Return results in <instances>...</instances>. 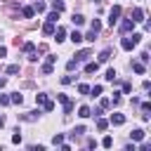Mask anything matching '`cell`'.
<instances>
[{
  "label": "cell",
  "mask_w": 151,
  "mask_h": 151,
  "mask_svg": "<svg viewBox=\"0 0 151 151\" xmlns=\"http://www.w3.org/2000/svg\"><path fill=\"white\" fill-rule=\"evenodd\" d=\"M139 40H142V33H132L130 38H123V40H120V47L130 52V50H134V47H137V42H139Z\"/></svg>",
  "instance_id": "cell-1"
},
{
  "label": "cell",
  "mask_w": 151,
  "mask_h": 151,
  "mask_svg": "<svg viewBox=\"0 0 151 151\" xmlns=\"http://www.w3.org/2000/svg\"><path fill=\"white\" fill-rule=\"evenodd\" d=\"M120 12H123V9H120V5H113V7H111V12H109V26H111V28L118 24V17H120Z\"/></svg>",
  "instance_id": "cell-2"
},
{
  "label": "cell",
  "mask_w": 151,
  "mask_h": 151,
  "mask_svg": "<svg viewBox=\"0 0 151 151\" xmlns=\"http://www.w3.org/2000/svg\"><path fill=\"white\" fill-rule=\"evenodd\" d=\"M24 52H26L28 61H35V59H38V52H35V45H33V42H24Z\"/></svg>",
  "instance_id": "cell-3"
},
{
  "label": "cell",
  "mask_w": 151,
  "mask_h": 151,
  "mask_svg": "<svg viewBox=\"0 0 151 151\" xmlns=\"http://www.w3.org/2000/svg\"><path fill=\"white\" fill-rule=\"evenodd\" d=\"M57 101L64 104V113H71V111H73V101H71L66 94H57Z\"/></svg>",
  "instance_id": "cell-4"
},
{
  "label": "cell",
  "mask_w": 151,
  "mask_h": 151,
  "mask_svg": "<svg viewBox=\"0 0 151 151\" xmlns=\"http://www.w3.org/2000/svg\"><path fill=\"white\" fill-rule=\"evenodd\" d=\"M123 123H125V116H123V113H111L109 125H123Z\"/></svg>",
  "instance_id": "cell-5"
},
{
  "label": "cell",
  "mask_w": 151,
  "mask_h": 151,
  "mask_svg": "<svg viewBox=\"0 0 151 151\" xmlns=\"http://www.w3.org/2000/svg\"><path fill=\"white\" fill-rule=\"evenodd\" d=\"M144 134H146V132H144L142 127H134V130L130 132V139H132V142H142V139H144Z\"/></svg>",
  "instance_id": "cell-6"
},
{
  "label": "cell",
  "mask_w": 151,
  "mask_h": 151,
  "mask_svg": "<svg viewBox=\"0 0 151 151\" xmlns=\"http://www.w3.org/2000/svg\"><path fill=\"white\" fill-rule=\"evenodd\" d=\"M130 17H132V21H134V24H139V21H144V12H142V9H139V7H134V9H132V14H130Z\"/></svg>",
  "instance_id": "cell-7"
},
{
  "label": "cell",
  "mask_w": 151,
  "mask_h": 151,
  "mask_svg": "<svg viewBox=\"0 0 151 151\" xmlns=\"http://www.w3.org/2000/svg\"><path fill=\"white\" fill-rule=\"evenodd\" d=\"M90 57H92V52H90V50H80V52H78V54H76V61H78V64H80V61H87V59H90Z\"/></svg>",
  "instance_id": "cell-8"
},
{
  "label": "cell",
  "mask_w": 151,
  "mask_h": 151,
  "mask_svg": "<svg viewBox=\"0 0 151 151\" xmlns=\"http://www.w3.org/2000/svg\"><path fill=\"white\" fill-rule=\"evenodd\" d=\"M52 35H54V40H57V42H61V40H66V31H64L61 26H59V28H54V33H52Z\"/></svg>",
  "instance_id": "cell-9"
},
{
  "label": "cell",
  "mask_w": 151,
  "mask_h": 151,
  "mask_svg": "<svg viewBox=\"0 0 151 151\" xmlns=\"http://www.w3.org/2000/svg\"><path fill=\"white\" fill-rule=\"evenodd\" d=\"M99 71V61H87L85 64V73H97Z\"/></svg>",
  "instance_id": "cell-10"
},
{
  "label": "cell",
  "mask_w": 151,
  "mask_h": 151,
  "mask_svg": "<svg viewBox=\"0 0 151 151\" xmlns=\"http://www.w3.org/2000/svg\"><path fill=\"white\" fill-rule=\"evenodd\" d=\"M33 14H35V9H33V7H28V5H26V7H21V17H24V19H31Z\"/></svg>",
  "instance_id": "cell-11"
},
{
  "label": "cell",
  "mask_w": 151,
  "mask_h": 151,
  "mask_svg": "<svg viewBox=\"0 0 151 151\" xmlns=\"http://www.w3.org/2000/svg\"><path fill=\"white\" fill-rule=\"evenodd\" d=\"M132 26H134V21H132V19H125V21L120 24V31L127 33V31H132Z\"/></svg>",
  "instance_id": "cell-12"
},
{
  "label": "cell",
  "mask_w": 151,
  "mask_h": 151,
  "mask_svg": "<svg viewBox=\"0 0 151 151\" xmlns=\"http://www.w3.org/2000/svg\"><path fill=\"white\" fill-rule=\"evenodd\" d=\"M42 33H45V35H52V33H54V24H52V21H45V24H42Z\"/></svg>",
  "instance_id": "cell-13"
},
{
  "label": "cell",
  "mask_w": 151,
  "mask_h": 151,
  "mask_svg": "<svg viewBox=\"0 0 151 151\" xmlns=\"http://www.w3.org/2000/svg\"><path fill=\"white\" fill-rule=\"evenodd\" d=\"M71 42H73V45H80V42H83V33H80V31H73V33H71Z\"/></svg>",
  "instance_id": "cell-14"
},
{
  "label": "cell",
  "mask_w": 151,
  "mask_h": 151,
  "mask_svg": "<svg viewBox=\"0 0 151 151\" xmlns=\"http://www.w3.org/2000/svg\"><path fill=\"white\" fill-rule=\"evenodd\" d=\"M78 116H80V118H90V116H92V109H90V106H80V109H78Z\"/></svg>",
  "instance_id": "cell-15"
},
{
  "label": "cell",
  "mask_w": 151,
  "mask_h": 151,
  "mask_svg": "<svg viewBox=\"0 0 151 151\" xmlns=\"http://www.w3.org/2000/svg\"><path fill=\"white\" fill-rule=\"evenodd\" d=\"M111 59V50L106 47V50H101V54H99V64H104V61H109Z\"/></svg>",
  "instance_id": "cell-16"
},
{
  "label": "cell",
  "mask_w": 151,
  "mask_h": 151,
  "mask_svg": "<svg viewBox=\"0 0 151 151\" xmlns=\"http://www.w3.org/2000/svg\"><path fill=\"white\" fill-rule=\"evenodd\" d=\"M40 71H42V73H45V76H52V71H54V64H50V61H45V64H42V68H40Z\"/></svg>",
  "instance_id": "cell-17"
},
{
  "label": "cell",
  "mask_w": 151,
  "mask_h": 151,
  "mask_svg": "<svg viewBox=\"0 0 151 151\" xmlns=\"http://www.w3.org/2000/svg\"><path fill=\"white\" fill-rule=\"evenodd\" d=\"M71 21H73V26H83V24H85V17H83V14H73Z\"/></svg>",
  "instance_id": "cell-18"
},
{
  "label": "cell",
  "mask_w": 151,
  "mask_h": 151,
  "mask_svg": "<svg viewBox=\"0 0 151 151\" xmlns=\"http://www.w3.org/2000/svg\"><path fill=\"white\" fill-rule=\"evenodd\" d=\"M132 71H134V73H144L146 68H144V64H142V61H132Z\"/></svg>",
  "instance_id": "cell-19"
},
{
  "label": "cell",
  "mask_w": 151,
  "mask_h": 151,
  "mask_svg": "<svg viewBox=\"0 0 151 151\" xmlns=\"http://www.w3.org/2000/svg\"><path fill=\"white\" fill-rule=\"evenodd\" d=\"M9 101H12V104H24V97H21L19 92H12V97H9Z\"/></svg>",
  "instance_id": "cell-20"
},
{
  "label": "cell",
  "mask_w": 151,
  "mask_h": 151,
  "mask_svg": "<svg viewBox=\"0 0 151 151\" xmlns=\"http://www.w3.org/2000/svg\"><path fill=\"white\" fill-rule=\"evenodd\" d=\"M90 31H94V33H99V31H101V21H99V19H94V21L90 24Z\"/></svg>",
  "instance_id": "cell-21"
},
{
  "label": "cell",
  "mask_w": 151,
  "mask_h": 151,
  "mask_svg": "<svg viewBox=\"0 0 151 151\" xmlns=\"http://www.w3.org/2000/svg\"><path fill=\"white\" fill-rule=\"evenodd\" d=\"M19 71H21V68H19V64H9V66H7V73H9V76H17Z\"/></svg>",
  "instance_id": "cell-22"
},
{
  "label": "cell",
  "mask_w": 151,
  "mask_h": 151,
  "mask_svg": "<svg viewBox=\"0 0 151 151\" xmlns=\"http://www.w3.org/2000/svg\"><path fill=\"white\" fill-rule=\"evenodd\" d=\"M101 92H104V87H101V85H94V87H90V94H92V97H99Z\"/></svg>",
  "instance_id": "cell-23"
},
{
  "label": "cell",
  "mask_w": 151,
  "mask_h": 151,
  "mask_svg": "<svg viewBox=\"0 0 151 151\" xmlns=\"http://www.w3.org/2000/svg\"><path fill=\"white\" fill-rule=\"evenodd\" d=\"M45 101H47V94H45V92H40V94H35V104H38V106H42Z\"/></svg>",
  "instance_id": "cell-24"
},
{
  "label": "cell",
  "mask_w": 151,
  "mask_h": 151,
  "mask_svg": "<svg viewBox=\"0 0 151 151\" xmlns=\"http://www.w3.org/2000/svg\"><path fill=\"white\" fill-rule=\"evenodd\" d=\"M109 127V120L106 118H97V130H106Z\"/></svg>",
  "instance_id": "cell-25"
},
{
  "label": "cell",
  "mask_w": 151,
  "mask_h": 151,
  "mask_svg": "<svg viewBox=\"0 0 151 151\" xmlns=\"http://www.w3.org/2000/svg\"><path fill=\"white\" fill-rule=\"evenodd\" d=\"M101 146H104V149H111V146H113V137H109V134H106V137L101 139Z\"/></svg>",
  "instance_id": "cell-26"
},
{
  "label": "cell",
  "mask_w": 151,
  "mask_h": 151,
  "mask_svg": "<svg viewBox=\"0 0 151 151\" xmlns=\"http://www.w3.org/2000/svg\"><path fill=\"white\" fill-rule=\"evenodd\" d=\"M52 9H57V12H64V0H52Z\"/></svg>",
  "instance_id": "cell-27"
},
{
  "label": "cell",
  "mask_w": 151,
  "mask_h": 151,
  "mask_svg": "<svg viewBox=\"0 0 151 151\" xmlns=\"http://www.w3.org/2000/svg\"><path fill=\"white\" fill-rule=\"evenodd\" d=\"M57 19H59V12H57V9H52V12L47 14V21H52V24H57Z\"/></svg>",
  "instance_id": "cell-28"
},
{
  "label": "cell",
  "mask_w": 151,
  "mask_h": 151,
  "mask_svg": "<svg viewBox=\"0 0 151 151\" xmlns=\"http://www.w3.org/2000/svg\"><path fill=\"white\" fill-rule=\"evenodd\" d=\"M116 76H118V73H116V68H109V71H106V76H104V78H106V80H111V83H113V80H116Z\"/></svg>",
  "instance_id": "cell-29"
},
{
  "label": "cell",
  "mask_w": 151,
  "mask_h": 151,
  "mask_svg": "<svg viewBox=\"0 0 151 151\" xmlns=\"http://www.w3.org/2000/svg\"><path fill=\"white\" fill-rule=\"evenodd\" d=\"M78 92H80V94H90V85L80 83V85H78Z\"/></svg>",
  "instance_id": "cell-30"
},
{
  "label": "cell",
  "mask_w": 151,
  "mask_h": 151,
  "mask_svg": "<svg viewBox=\"0 0 151 151\" xmlns=\"http://www.w3.org/2000/svg\"><path fill=\"white\" fill-rule=\"evenodd\" d=\"M83 40H90V42H94V40H97V33H94V31H90L87 35H83Z\"/></svg>",
  "instance_id": "cell-31"
},
{
  "label": "cell",
  "mask_w": 151,
  "mask_h": 151,
  "mask_svg": "<svg viewBox=\"0 0 151 151\" xmlns=\"http://www.w3.org/2000/svg\"><path fill=\"white\" fill-rule=\"evenodd\" d=\"M61 142H64V134H54V137H52V144H54V146H59Z\"/></svg>",
  "instance_id": "cell-32"
},
{
  "label": "cell",
  "mask_w": 151,
  "mask_h": 151,
  "mask_svg": "<svg viewBox=\"0 0 151 151\" xmlns=\"http://www.w3.org/2000/svg\"><path fill=\"white\" fill-rule=\"evenodd\" d=\"M33 9H35V12H45V2H40V0H38V2L33 5Z\"/></svg>",
  "instance_id": "cell-33"
},
{
  "label": "cell",
  "mask_w": 151,
  "mask_h": 151,
  "mask_svg": "<svg viewBox=\"0 0 151 151\" xmlns=\"http://www.w3.org/2000/svg\"><path fill=\"white\" fill-rule=\"evenodd\" d=\"M42 109H45V111H54V101H50V99H47V101L42 104Z\"/></svg>",
  "instance_id": "cell-34"
},
{
  "label": "cell",
  "mask_w": 151,
  "mask_h": 151,
  "mask_svg": "<svg viewBox=\"0 0 151 151\" xmlns=\"http://www.w3.org/2000/svg\"><path fill=\"white\" fill-rule=\"evenodd\" d=\"M83 132H85V125H76V127H73V132H71V134H83Z\"/></svg>",
  "instance_id": "cell-35"
},
{
  "label": "cell",
  "mask_w": 151,
  "mask_h": 151,
  "mask_svg": "<svg viewBox=\"0 0 151 151\" xmlns=\"http://www.w3.org/2000/svg\"><path fill=\"white\" fill-rule=\"evenodd\" d=\"M0 104H2V106H9L12 101H9V97H7V94H0Z\"/></svg>",
  "instance_id": "cell-36"
},
{
  "label": "cell",
  "mask_w": 151,
  "mask_h": 151,
  "mask_svg": "<svg viewBox=\"0 0 151 151\" xmlns=\"http://www.w3.org/2000/svg\"><path fill=\"white\" fill-rule=\"evenodd\" d=\"M66 68H68V71H73V68H78V61H76V59H71V61L66 64Z\"/></svg>",
  "instance_id": "cell-37"
},
{
  "label": "cell",
  "mask_w": 151,
  "mask_h": 151,
  "mask_svg": "<svg viewBox=\"0 0 151 151\" xmlns=\"http://www.w3.org/2000/svg\"><path fill=\"white\" fill-rule=\"evenodd\" d=\"M71 83H73V76H64L61 78V85H71Z\"/></svg>",
  "instance_id": "cell-38"
},
{
  "label": "cell",
  "mask_w": 151,
  "mask_h": 151,
  "mask_svg": "<svg viewBox=\"0 0 151 151\" xmlns=\"http://www.w3.org/2000/svg\"><path fill=\"white\" fill-rule=\"evenodd\" d=\"M99 106H101V109H109V106H111V99H106V97H104V99L99 101Z\"/></svg>",
  "instance_id": "cell-39"
},
{
  "label": "cell",
  "mask_w": 151,
  "mask_h": 151,
  "mask_svg": "<svg viewBox=\"0 0 151 151\" xmlns=\"http://www.w3.org/2000/svg\"><path fill=\"white\" fill-rule=\"evenodd\" d=\"M12 142H14V144H19V142H21V134H19V130H14V134H12Z\"/></svg>",
  "instance_id": "cell-40"
},
{
  "label": "cell",
  "mask_w": 151,
  "mask_h": 151,
  "mask_svg": "<svg viewBox=\"0 0 151 151\" xmlns=\"http://www.w3.org/2000/svg\"><path fill=\"white\" fill-rule=\"evenodd\" d=\"M139 61L146 64V61H149V52H142V54H139Z\"/></svg>",
  "instance_id": "cell-41"
},
{
  "label": "cell",
  "mask_w": 151,
  "mask_h": 151,
  "mask_svg": "<svg viewBox=\"0 0 151 151\" xmlns=\"http://www.w3.org/2000/svg\"><path fill=\"white\" fill-rule=\"evenodd\" d=\"M149 111H151V104L144 101V104H142V113H149Z\"/></svg>",
  "instance_id": "cell-42"
},
{
  "label": "cell",
  "mask_w": 151,
  "mask_h": 151,
  "mask_svg": "<svg viewBox=\"0 0 151 151\" xmlns=\"http://www.w3.org/2000/svg\"><path fill=\"white\" fill-rule=\"evenodd\" d=\"M123 92H125V94H127V92H132V85H130V83H125V85H123Z\"/></svg>",
  "instance_id": "cell-43"
},
{
  "label": "cell",
  "mask_w": 151,
  "mask_h": 151,
  "mask_svg": "<svg viewBox=\"0 0 151 151\" xmlns=\"http://www.w3.org/2000/svg\"><path fill=\"white\" fill-rule=\"evenodd\" d=\"M5 54H7V47H5V45H0V59H2Z\"/></svg>",
  "instance_id": "cell-44"
},
{
  "label": "cell",
  "mask_w": 151,
  "mask_h": 151,
  "mask_svg": "<svg viewBox=\"0 0 151 151\" xmlns=\"http://www.w3.org/2000/svg\"><path fill=\"white\" fill-rule=\"evenodd\" d=\"M0 87H5V78H0Z\"/></svg>",
  "instance_id": "cell-45"
},
{
  "label": "cell",
  "mask_w": 151,
  "mask_h": 151,
  "mask_svg": "<svg viewBox=\"0 0 151 151\" xmlns=\"http://www.w3.org/2000/svg\"><path fill=\"white\" fill-rule=\"evenodd\" d=\"M2 125H5V118H0V127H2Z\"/></svg>",
  "instance_id": "cell-46"
}]
</instances>
